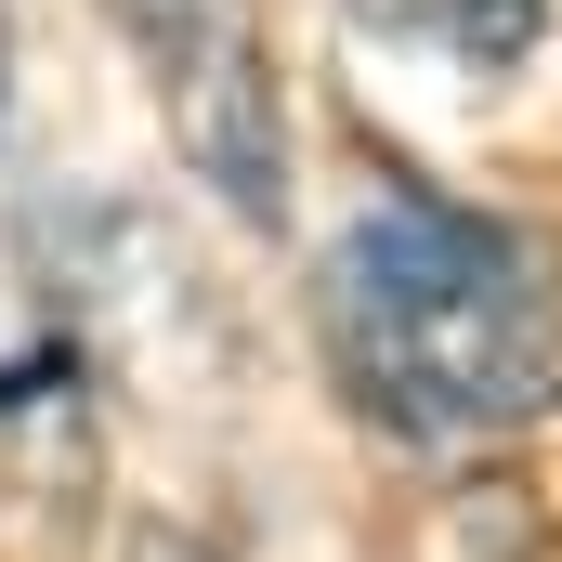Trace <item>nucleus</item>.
<instances>
[{
	"mask_svg": "<svg viewBox=\"0 0 562 562\" xmlns=\"http://www.w3.org/2000/svg\"><path fill=\"white\" fill-rule=\"evenodd\" d=\"M0 105H13V26H0Z\"/></svg>",
	"mask_w": 562,
	"mask_h": 562,
	"instance_id": "nucleus-5",
	"label": "nucleus"
},
{
	"mask_svg": "<svg viewBox=\"0 0 562 562\" xmlns=\"http://www.w3.org/2000/svg\"><path fill=\"white\" fill-rule=\"evenodd\" d=\"M105 13L144 66V105H157L170 157L236 223H276L288 210V79H276V40H262V0H105Z\"/></svg>",
	"mask_w": 562,
	"mask_h": 562,
	"instance_id": "nucleus-2",
	"label": "nucleus"
},
{
	"mask_svg": "<svg viewBox=\"0 0 562 562\" xmlns=\"http://www.w3.org/2000/svg\"><path fill=\"white\" fill-rule=\"evenodd\" d=\"M119 562H223V550H210V537H183V524H132Z\"/></svg>",
	"mask_w": 562,
	"mask_h": 562,
	"instance_id": "nucleus-4",
	"label": "nucleus"
},
{
	"mask_svg": "<svg viewBox=\"0 0 562 562\" xmlns=\"http://www.w3.org/2000/svg\"><path fill=\"white\" fill-rule=\"evenodd\" d=\"M314 353L393 445H510L562 406V249L510 210L380 183L314 262Z\"/></svg>",
	"mask_w": 562,
	"mask_h": 562,
	"instance_id": "nucleus-1",
	"label": "nucleus"
},
{
	"mask_svg": "<svg viewBox=\"0 0 562 562\" xmlns=\"http://www.w3.org/2000/svg\"><path fill=\"white\" fill-rule=\"evenodd\" d=\"M340 13H353V40L406 53L431 79H484V92L550 40V0H340Z\"/></svg>",
	"mask_w": 562,
	"mask_h": 562,
	"instance_id": "nucleus-3",
	"label": "nucleus"
}]
</instances>
